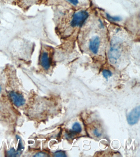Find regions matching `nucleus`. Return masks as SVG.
<instances>
[{
  "instance_id": "nucleus-1",
  "label": "nucleus",
  "mask_w": 140,
  "mask_h": 157,
  "mask_svg": "<svg viewBox=\"0 0 140 157\" xmlns=\"http://www.w3.org/2000/svg\"><path fill=\"white\" fill-rule=\"evenodd\" d=\"M89 16L88 12L84 10L78 11L73 16L71 25L72 27H81L86 20Z\"/></svg>"
},
{
  "instance_id": "nucleus-2",
  "label": "nucleus",
  "mask_w": 140,
  "mask_h": 157,
  "mask_svg": "<svg viewBox=\"0 0 140 157\" xmlns=\"http://www.w3.org/2000/svg\"><path fill=\"white\" fill-rule=\"evenodd\" d=\"M40 63L45 70H48L51 63V54L46 49L42 50L40 56Z\"/></svg>"
},
{
  "instance_id": "nucleus-3",
  "label": "nucleus",
  "mask_w": 140,
  "mask_h": 157,
  "mask_svg": "<svg viewBox=\"0 0 140 157\" xmlns=\"http://www.w3.org/2000/svg\"><path fill=\"white\" fill-rule=\"evenodd\" d=\"M140 107H136L131 110L128 115V122L130 125H133L137 123L140 117Z\"/></svg>"
},
{
  "instance_id": "nucleus-4",
  "label": "nucleus",
  "mask_w": 140,
  "mask_h": 157,
  "mask_svg": "<svg viewBox=\"0 0 140 157\" xmlns=\"http://www.w3.org/2000/svg\"><path fill=\"white\" fill-rule=\"evenodd\" d=\"M120 48L118 45L114 44L111 46L109 52V58L112 63H116L120 55Z\"/></svg>"
},
{
  "instance_id": "nucleus-5",
  "label": "nucleus",
  "mask_w": 140,
  "mask_h": 157,
  "mask_svg": "<svg viewBox=\"0 0 140 157\" xmlns=\"http://www.w3.org/2000/svg\"><path fill=\"white\" fill-rule=\"evenodd\" d=\"M100 40L99 37L94 36L90 39L89 42V49L94 54H97L99 50Z\"/></svg>"
},
{
  "instance_id": "nucleus-6",
  "label": "nucleus",
  "mask_w": 140,
  "mask_h": 157,
  "mask_svg": "<svg viewBox=\"0 0 140 157\" xmlns=\"http://www.w3.org/2000/svg\"><path fill=\"white\" fill-rule=\"evenodd\" d=\"M11 99L13 103L18 106H21L25 103V100L22 95L14 92H11L10 93Z\"/></svg>"
},
{
  "instance_id": "nucleus-7",
  "label": "nucleus",
  "mask_w": 140,
  "mask_h": 157,
  "mask_svg": "<svg viewBox=\"0 0 140 157\" xmlns=\"http://www.w3.org/2000/svg\"><path fill=\"white\" fill-rule=\"evenodd\" d=\"M18 6L24 9H27L33 5L38 3L40 0H16Z\"/></svg>"
},
{
  "instance_id": "nucleus-8",
  "label": "nucleus",
  "mask_w": 140,
  "mask_h": 157,
  "mask_svg": "<svg viewBox=\"0 0 140 157\" xmlns=\"http://www.w3.org/2000/svg\"><path fill=\"white\" fill-rule=\"evenodd\" d=\"M22 150H18V151L15 150L14 148H12L10 150L8 151V155L9 156L16 157L18 155L20 154V151Z\"/></svg>"
},
{
  "instance_id": "nucleus-9",
  "label": "nucleus",
  "mask_w": 140,
  "mask_h": 157,
  "mask_svg": "<svg viewBox=\"0 0 140 157\" xmlns=\"http://www.w3.org/2000/svg\"><path fill=\"white\" fill-rule=\"evenodd\" d=\"M72 130L76 133H80L82 132V128L81 125L78 122L75 123L72 126Z\"/></svg>"
},
{
  "instance_id": "nucleus-10",
  "label": "nucleus",
  "mask_w": 140,
  "mask_h": 157,
  "mask_svg": "<svg viewBox=\"0 0 140 157\" xmlns=\"http://www.w3.org/2000/svg\"><path fill=\"white\" fill-rule=\"evenodd\" d=\"M106 16L108 19L110 21H120L122 19L121 17H118V16L112 17V16H110L107 13H106Z\"/></svg>"
},
{
  "instance_id": "nucleus-11",
  "label": "nucleus",
  "mask_w": 140,
  "mask_h": 157,
  "mask_svg": "<svg viewBox=\"0 0 140 157\" xmlns=\"http://www.w3.org/2000/svg\"><path fill=\"white\" fill-rule=\"evenodd\" d=\"M102 75L104 78H108L109 77H111L112 73L110 71L108 70H104L102 71Z\"/></svg>"
},
{
  "instance_id": "nucleus-12",
  "label": "nucleus",
  "mask_w": 140,
  "mask_h": 157,
  "mask_svg": "<svg viewBox=\"0 0 140 157\" xmlns=\"http://www.w3.org/2000/svg\"><path fill=\"white\" fill-rule=\"evenodd\" d=\"M55 157H67L66 152L62 151H57L54 154Z\"/></svg>"
},
{
  "instance_id": "nucleus-13",
  "label": "nucleus",
  "mask_w": 140,
  "mask_h": 157,
  "mask_svg": "<svg viewBox=\"0 0 140 157\" xmlns=\"http://www.w3.org/2000/svg\"><path fill=\"white\" fill-rule=\"evenodd\" d=\"M48 155L46 153H43V152H40L37 153L36 154V155H35V157H45L48 156Z\"/></svg>"
},
{
  "instance_id": "nucleus-14",
  "label": "nucleus",
  "mask_w": 140,
  "mask_h": 157,
  "mask_svg": "<svg viewBox=\"0 0 140 157\" xmlns=\"http://www.w3.org/2000/svg\"><path fill=\"white\" fill-rule=\"evenodd\" d=\"M74 6H77L78 3V0H67Z\"/></svg>"
},
{
  "instance_id": "nucleus-15",
  "label": "nucleus",
  "mask_w": 140,
  "mask_h": 157,
  "mask_svg": "<svg viewBox=\"0 0 140 157\" xmlns=\"http://www.w3.org/2000/svg\"><path fill=\"white\" fill-rule=\"evenodd\" d=\"M94 134L97 137H99V136H101V134L100 133H99V132H98V130L97 129H95L94 131Z\"/></svg>"
},
{
  "instance_id": "nucleus-16",
  "label": "nucleus",
  "mask_w": 140,
  "mask_h": 157,
  "mask_svg": "<svg viewBox=\"0 0 140 157\" xmlns=\"http://www.w3.org/2000/svg\"><path fill=\"white\" fill-rule=\"evenodd\" d=\"M1 90H2V88H1V86H0V93H1Z\"/></svg>"
}]
</instances>
